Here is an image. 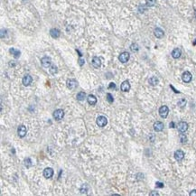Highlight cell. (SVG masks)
<instances>
[{
    "mask_svg": "<svg viewBox=\"0 0 196 196\" xmlns=\"http://www.w3.org/2000/svg\"><path fill=\"white\" fill-rule=\"evenodd\" d=\"M180 141H181V143H182V144L186 143L187 142V136H186L184 134H181L180 135Z\"/></svg>",
    "mask_w": 196,
    "mask_h": 196,
    "instance_id": "484cf974",
    "label": "cell"
},
{
    "mask_svg": "<svg viewBox=\"0 0 196 196\" xmlns=\"http://www.w3.org/2000/svg\"><path fill=\"white\" fill-rule=\"evenodd\" d=\"M57 71H58V70H57V67L55 65H52L50 68V72L53 74V75H54V74L57 73Z\"/></svg>",
    "mask_w": 196,
    "mask_h": 196,
    "instance_id": "4316f807",
    "label": "cell"
},
{
    "mask_svg": "<svg viewBox=\"0 0 196 196\" xmlns=\"http://www.w3.org/2000/svg\"><path fill=\"white\" fill-rule=\"evenodd\" d=\"M158 79H157V77H155V76H153V77H151L149 80H148V82H149L150 85H152V86H155V85H157V83H158Z\"/></svg>",
    "mask_w": 196,
    "mask_h": 196,
    "instance_id": "ffe728a7",
    "label": "cell"
},
{
    "mask_svg": "<svg viewBox=\"0 0 196 196\" xmlns=\"http://www.w3.org/2000/svg\"><path fill=\"white\" fill-rule=\"evenodd\" d=\"M24 165H25L27 168H29V167L32 166V161L30 158H25L24 159Z\"/></svg>",
    "mask_w": 196,
    "mask_h": 196,
    "instance_id": "cb8c5ba5",
    "label": "cell"
},
{
    "mask_svg": "<svg viewBox=\"0 0 196 196\" xmlns=\"http://www.w3.org/2000/svg\"><path fill=\"white\" fill-rule=\"evenodd\" d=\"M84 62H85L84 59H81V58L79 59V64H80V66H82L83 64H84Z\"/></svg>",
    "mask_w": 196,
    "mask_h": 196,
    "instance_id": "1f68e13d",
    "label": "cell"
},
{
    "mask_svg": "<svg viewBox=\"0 0 196 196\" xmlns=\"http://www.w3.org/2000/svg\"><path fill=\"white\" fill-rule=\"evenodd\" d=\"M178 106L179 107H181V108H182V107H184V106L186 105V100H184V99H182V100H180L178 101Z\"/></svg>",
    "mask_w": 196,
    "mask_h": 196,
    "instance_id": "83f0119b",
    "label": "cell"
},
{
    "mask_svg": "<svg viewBox=\"0 0 196 196\" xmlns=\"http://www.w3.org/2000/svg\"><path fill=\"white\" fill-rule=\"evenodd\" d=\"M92 65L94 68H99L100 67V65H101V62H100V59L99 58V57L95 56L93 57L92 59Z\"/></svg>",
    "mask_w": 196,
    "mask_h": 196,
    "instance_id": "2e32d148",
    "label": "cell"
},
{
    "mask_svg": "<svg viewBox=\"0 0 196 196\" xmlns=\"http://www.w3.org/2000/svg\"><path fill=\"white\" fill-rule=\"evenodd\" d=\"M169 113V108L167 106H162V107L159 108V115L161 116V117L163 119H166L167 116H168Z\"/></svg>",
    "mask_w": 196,
    "mask_h": 196,
    "instance_id": "7a4b0ae2",
    "label": "cell"
},
{
    "mask_svg": "<svg viewBox=\"0 0 196 196\" xmlns=\"http://www.w3.org/2000/svg\"><path fill=\"white\" fill-rule=\"evenodd\" d=\"M78 86V82L76 80L74 79H70L67 81V88L71 89V90H73V89H75L77 88Z\"/></svg>",
    "mask_w": 196,
    "mask_h": 196,
    "instance_id": "3957f363",
    "label": "cell"
},
{
    "mask_svg": "<svg viewBox=\"0 0 196 196\" xmlns=\"http://www.w3.org/2000/svg\"><path fill=\"white\" fill-rule=\"evenodd\" d=\"M107 100L109 102V103H112V102L114 101L113 97H112V95L110 94V93H108V94H107Z\"/></svg>",
    "mask_w": 196,
    "mask_h": 196,
    "instance_id": "f546056e",
    "label": "cell"
},
{
    "mask_svg": "<svg viewBox=\"0 0 196 196\" xmlns=\"http://www.w3.org/2000/svg\"><path fill=\"white\" fill-rule=\"evenodd\" d=\"M129 54L127 52H124L122 53V54H120V55L119 56V60L122 63H126V62H127V61L129 60Z\"/></svg>",
    "mask_w": 196,
    "mask_h": 196,
    "instance_id": "52a82bcc",
    "label": "cell"
},
{
    "mask_svg": "<svg viewBox=\"0 0 196 196\" xmlns=\"http://www.w3.org/2000/svg\"><path fill=\"white\" fill-rule=\"evenodd\" d=\"M108 89H117V86H116V84L114 82H111V83H109Z\"/></svg>",
    "mask_w": 196,
    "mask_h": 196,
    "instance_id": "4dcf8cb0",
    "label": "cell"
},
{
    "mask_svg": "<svg viewBox=\"0 0 196 196\" xmlns=\"http://www.w3.org/2000/svg\"><path fill=\"white\" fill-rule=\"evenodd\" d=\"M154 34H155V37H157V38H162L164 35H165V33H164V31L161 29V28H159V27L155 28V31H154Z\"/></svg>",
    "mask_w": 196,
    "mask_h": 196,
    "instance_id": "e0dca14e",
    "label": "cell"
},
{
    "mask_svg": "<svg viewBox=\"0 0 196 196\" xmlns=\"http://www.w3.org/2000/svg\"><path fill=\"white\" fill-rule=\"evenodd\" d=\"M138 49H139V47H138V45L136 44V43H132V44H131V46H130V50L132 51V52H134V53L138 52Z\"/></svg>",
    "mask_w": 196,
    "mask_h": 196,
    "instance_id": "603a6c76",
    "label": "cell"
},
{
    "mask_svg": "<svg viewBox=\"0 0 196 196\" xmlns=\"http://www.w3.org/2000/svg\"><path fill=\"white\" fill-rule=\"evenodd\" d=\"M184 157V153L182 151V150H176L174 152V158L176 159L177 161H182Z\"/></svg>",
    "mask_w": 196,
    "mask_h": 196,
    "instance_id": "8fae6325",
    "label": "cell"
},
{
    "mask_svg": "<svg viewBox=\"0 0 196 196\" xmlns=\"http://www.w3.org/2000/svg\"><path fill=\"white\" fill-rule=\"evenodd\" d=\"M50 35L53 38H58L59 36H60L61 33L58 29H56V28H53V29H51V31H50Z\"/></svg>",
    "mask_w": 196,
    "mask_h": 196,
    "instance_id": "d6986e66",
    "label": "cell"
},
{
    "mask_svg": "<svg viewBox=\"0 0 196 196\" xmlns=\"http://www.w3.org/2000/svg\"><path fill=\"white\" fill-rule=\"evenodd\" d=\"M96 122H97V125H98L99 127H103L108 124V119H107V117H104V116H99L98 119H97V120H96Z\"/></svg>",
    "mask_w": 196,
    "mask_h": 196,
    "instance_id": "6da1fadb",
    "label": "cell"
},
{
    "mask_svg": "<svg viewBox=\"0 0 196 196\" xmlns=\"http://www.w3.org/2000/svg\"><path fill=\"white\" fill-rule=\"evenodd\" d=\"M182 81H184V82L189 83L190 81H192V79H193V76H192L191 72L184 71V73H182Z\"/></svg>",
    "mask_w": 196,
    "mask_h": 196,
    "instance_id": "8992f818",
    "label": "cell"
},
{
    "mask_svg": "<svg viewBox=\"0 0 196 196\" xmlns=\"http://www.w3.org/2000/svg\"><path fill=\"white\" fill-rule=\"evenodd\" d=\"M150 195H159L158 193H150Z\"/></svg>",
    "mask_w": 196,
    "mask_h": 196,
    "instance_id": "d590c367",
    "label": "cell"
},
{
    "mask_svg": "<svg viewBox=\"0 0 196 196\" xmlns=\"http://www.w3.org/2000/svg\"><path fill=\"white\" fill-rule=\"evenodd\" d=\"M190 196H196V190H193L190 193Z\"/></svg>",
    "mask_w": 196,
    "mask_h": 196,
    "instance_id": "836d02e7",
    "label": "cell"
},
{
    "mask_svg": "<svg viewBox=\"0 0 196 196\" xmlns=\"http://www.w3.org/2000/svg\"><path fill=\"white\" fill-rule=\"evenodd\" d=\"M194 16H195V18H196V9H195V11H194Z\"/></svg>",
    "mask_w": 196,
    "mask_h": 196,
    "instance_id": "8d00e7d4",
    "label": "cell"
},
{
    "mask_svg": "<svg viewBox=\"0 0 196 196\" xmlns=\"http://www.w3.org/2000/svg\"><path fill=\"white\" fill-rule=\"evenodd\" d=\"M154 129L156 132H161L164 129V124L161 122V121H156V122L154 124Z\"/></svg>",
    "mask_w": 196,
    "mask_h": 196,
    "instance_id": "5bb4252c",
    "label": "cell"
},
{
    "mask_svg": "<svg viewBox=\"0 0 196 196\" xmlns=\"http://www.w3.org/2000/svg\"><path fill=\"white\" fill-rule=\"evenodd\" d=\"M53 175H54V170H53V168L47 167V168L44 169V171H43V176H44L45 178L49 179L52 177Z\"/></svg>",
    "mask_w": 196,
    "mask_h": 196,
    "instance_id": "9c48e42d",
    "label": "cell"
},
{
    "mask_svg": "<svg viewBox=\"0 0 196 196\" xmlns=\"http://www.w3.org/2000/svg\"><path fill=\"white\" fill-rule=\"evenodd\" d=\"M131 86H130V83H129L128 81H125L122 82V84H121V90L124 91V92H127V91H129V89H130Z\"/></svg>",
    "mask_w": 196,
    "mask_h": 196,
    "instance_id": "7c38bea8",
    "label": "cell"
},
{
    "mask_svg": "<svg viewBox=\"0 0 196 196\" xmlns=\"http://www.w3.org/2000/svg\"><path fill=\"white\" fill-rule=\"evenodd\" d=\"M32 81H33V78H32V76L29 75V74H26V75L23 78V84H24V86H29L32 83Z\"/></svg>",
    "mask_w": 196,
    "mask_h": 196,
    "instance_id": "ba28073f",
    "label": "cell"
},
{
    "mask_svg": "<svg viewBox=\"0 0 196 196\" xmlns=\"http://www.w3.org/2000/svg\"><path fill=\"white\" fill-rule=\"evenodd\" d=\"M54 117L56 120H61L62 119V117H64V111L62 109H56L54 112Z\"/></svg>",
    "mask_w": 196,
    "mask_h": 196,
    "instance_id": "277c9868",
    "label": "cell"
},
{
    "mask_svg": "<svg viewBox=\"0 0 196 196\" xmlns=\"http://www.w3.org/2000/svg\"><path fill=\"white\" fill-rule=\"evenodd\" d=\"M169 126H170V127L174 128V122H170V124H169Z\"/></svg>",
    "mask_w": 196,
    "mask_h": 196,
    "instance_id": "e575fe53",
    "label": "cell"
},
{
    "mask_svg": "<svg viewBox=\"0 0 196 196\" xmlns=\"http://www.w3.org/2000/svg\"><path fill=\"white\" fill-rule=\"evenodd\" d=\"M87 100H88V103L91 106L96 105V103H97V98L92 94L89 95L88 98H87Z\"/></svg>",
    "mask_w": 196,
    "mask_h": 196,
    "instance_id": "9a60e30c",
    "label": "cell"
},
{
    "mask_svg": "<svg viewBox=\"0 0 196 196\" xmlns=\"http://www.w3.org/2000/svg\"><path fill=\"white\" fill-rule=\"evenodd\" d=\"M26 132H27V129H26V127H24V126H20V127H18L17 133H18V136H20V138H24V136L26 135Z\"/></svg>",
    "mask_w": 196,
    "mask_h": 196,
    "instance_id": "4fadbf2b",
    "label": "cell"
},
{
    "mask_svg": "<svg viewBox=\"0 0 196 196\" xmlns=\"http://www.w3.org/2000/svg\"><path fill=\"white\" fill-rule=\"evenodd\" d=\"M41 63L44 68H48V67H50V66H51L52 60H51L50 57H47V56L43 57V58L41 59Z\"/></svg>",
    "mask_w": 196,
    "mask_h": 196,
    "instance_id": "5b68a950",
    "label": "cell"
},
{
    "mask_svg": "<svg viewBox=\"0 0 196 196\" xmlns=\"http://www.w3.org/2000/svg\"><path fill=\"white\" fill-rule=\"evenodd\" d=\"M188 129V124L184 121H182L178 124V130L181 133H184Z\"/></svg>",
    "mask_w": 196,
    "mask_h": 196,
    "instance_id": "30bf717a",
    "label": "cell"
},
{
    "mask_svg": "<svg viewBox=\"0 0 196 196\" xmlns=\"http://www.w3.org/2000/svg\"><path fill=\"white\" fill-rule=\"evenodd\" d=\"M9 52H10L11 54H13V56H14L16 59L18 58V57L20 56V54H21L20 51L16 50V49H15V48H11L10 50H9Z\"/></svg>",
    "mask_w": 196,
    "mask_h": 196,
    "instance_id": "44dd1931",
    "label": "cell"
},
{
    "mask_svg": "<svg viewBox=\"0 0 196 196\" xmlns=\"http://www.w3.org/2000/svg\"><path fill=\"white\" fill-rule=\"evenodd\" d=\"M85 97H86V94H85V92H83V91H81V92H79L77 94L76 98H77V100H80V101H82V100H84Z\"/></svg>",
    "mask_w": 196,
    "mask_h": 196,
    "instance_id": "7402d4cb",
    "label": "cell"
},
{
    "mask_svg": "<svg viewBox=\"0 0 196 196\" xmlns=\"http://www.w3.org/2000/svg\"><path fill=\"white\" fill-rule=\"evenodd\" d=\"M88 185L87 184H83L82 186H81V188L80 189V191H81V193H87V191H88Z\"/></svg>",
    "mask_w": 196,
    "mask_h": 196,
    "instance_id": "d4e9b609",
    "label": "cell"
},
{
    "mask_svg": "<svg viewBox=\"0 0 196 196\" xmlns=\"http://www.w3.org/2000/svg\"><path fill=\"white\" fill-rule=\"evenodd\" d=\"M155 184H156V187H159V188H163L164 187V184L160 182H157Z\"/></svg>",
    "mask_w": 196,
    "mask_h": 196,
    "instance_id": "d6a6232c",
    "label": "cell"
},
{
    "mask_svg": "<svg viewBox=\"0 0 196 196\" xmlns=\"http://www.w3.org/2000/svg\"><path fill=\"white\" fill-rule=\"evenodd\" d=\"M181 54H182V52H181V50L179 48L174 49V50H173V52H172V56H173V58H174V59L180 58Z\"/></svg>",
    "mask_w": 196,
    "mask_h": 196,
    "instance_id": "ac0fdd59",
    "label": "cell"
},
{
    "mask_svg": "<svg viewBox=\"0 0 196 196\" xmlns=\"http://www.w3.org/2000/svg\"><path fill=\"white\" fill-rule=\"evenodd\" d=\"M155 4V0H146V5L147 6H154Z\"/></svg>",
    "mask_w": 196,
    "mask_h": 196,
    "instance_id": "f1b7e54d",
    "label": "cell"
}]
</instances>
